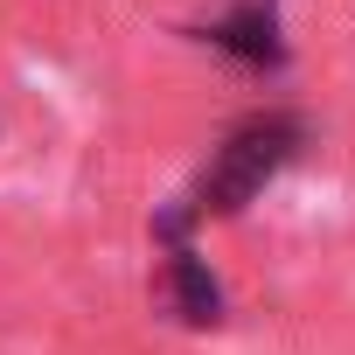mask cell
Here are the masks:
<instances>
[{"label": "cell", "mask_w": 355, "mask_h": 355, "mask_svg": "<svg viewBox=\"0 0 355 355\" xmlns=\"http://www.w3.org/2000/svg\"><path fill=\"white\" fill-rule=\"evenodd\" d=\"M216 42H223V49H237V56H251V63H265V56H279V42H272V15H258V8H244V15H230Z\"/></svg>", "instance_id": "obj_3"}, {"label": "cell", "mask_w": 355, "mask_h": 355, "mask_svg": "<svg viewBox=\"0 0 355 355\" xmlns=\"http://www.w3.org/2000/svg\"><path fill=\"white\" fill-rule=\"evenodd\" d=\"M293 146H300V125L293 119H251V125H237L230 139H223V153L209 160V174H202V189H196V209L209 216H223V209H244L272 174L293 160Z\"/></svg>", "instance_id": "obj_1"}, {"label": "cell", "mask_w": 355, "mask_h": 355, "mask_svg": "<svg viewBox=\"0 0 355 355\" xmlns=\"http://www.w3.org/2000/svg\"><path fill=\"white\" fill-rule=\"evenodd\" d=\"M160 293H167V306H174V313H182V320H196V327H202V320H216V279H209V272H202L189 251L167 265Z\"/></svg>", "instance_id": "obj_2"}]
</instances>
